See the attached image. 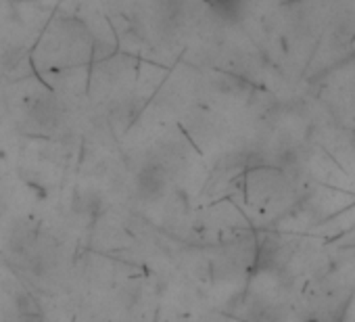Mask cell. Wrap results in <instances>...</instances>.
<instances>
[{
  "label": "cell",
  "instance_id": "cell-1",
  "mask_svg": "<svg viewBox=\"0 0 355 322\" xmlns=\"http://www.w3.org/2000/svg\"><path fill=\"white\" fill-rule=\"evenodd\" d=\"M17 310L21 318H40V303L30 293H21L17 297Z\"/></svg>",
  "mask_w": 355,
  "mask_h": 322
}]
</instances>
